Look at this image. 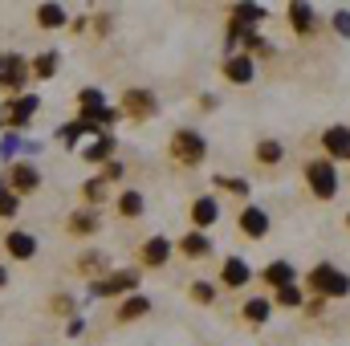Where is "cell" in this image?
I'll return each instance as SVG.
<instances>
[{
	"label": "cell",
	"mask_w": 350,
	"mask_h": 346,
	"mask_svg": "<svg viewBox=\"0 0 350 346\" xmlns=\"http://www.w3.org/2000/svg\"><path fill=\"white\" fill-rule=\"evenodd\" d=\"M347 228H350V212H347Z\"/></svg>",
	"instance_id": "46"
},
{
	"label": "cell",
	"mask_w": 350,
	"mask_h": 346,
	"mask_svg": "<svg viewBox=\"0 0 350 346\" xmlns=\"http://www.w3.org/2000/svg\"><path fill=\"white\" fill-rule=\"evenodd\" d=\"M151 314V297L147 293H131V297H122L118 302V322H139V318H147Z\"/></svg>",
	"instance_id": "25"
},
{
	"label": "cell",
	"mask_w": 350,
	"mask_h": 346,
	"mask_svg": "<svg viewBox=\"0 0 350 346\" xmlns=\"http://www.w3.org/2000/svg\"><path fill=\"white\" fill-rule=\"evenodd\" d=\"M110 29H114L110 12H98V16H94V37H110Z\"/></svg>",
	"instance_id": "39"
},
{
	"label": "cell",
	"mask_w": 350,
	"mask_h": 346,
	"mask_svg": "<svg viewBox=\"0 0 350 346\" xmlns=\"http://www.w3.org/2000/svg\"><path fill=\"white\" fill-rule=\"evenodd\" d=\"M212 183L220 187V191H228V196H241V200H249V191H253V183L245 179V175H212Z\"/></svg>",
	"instance_id": "32"
},
{
	"label": "cell",
	"mask_w": 350,
	"mask_h": 346,
	"mask_svg": "<svg viewBox=\"0 0 350 346\" xmlns=\"http://www.w3.org/2000/svg\"><path fill=\"white\" fill-rule=\"evenodd\" d=\"M301 289L306 293H314V297H350V273H342L338 265H330V261H322V265H314L310 273H306V281H301Z\"/></svg>",
	"instance_id": "1"
},
{
	"label": "cell",
	"mask_w": 350,
	"mask_h": 346,
	"mask_svg": "<svg viewBox=\"0 0 350 346\" xmlns=\"http://www.w3.org/2000/svg\"><path fill=\"white\" fill-rule=\"evenodd\" d=\"M21 151H25V139H21L16 131H4V135H0V163H16Z\"/></svg>",
	"instance_id": "34"
},
{
	"label": "cell",
	"mask_w": 350,
	"mask_h": 346,
	"mask_svg": "<svg viewBox=\"0 0 350 346\" xmlns=\"http://www.w3.org/2000/svg\"><path fill=\"white\" fill-rule=\"evenodd\" d=\"M114 212H118L122 220H139V216L147 212V196H143L139 187H126V191H118V200H114Z\"/></svg>",
	"instance_id": "22"
},
{
	"label": "cell",
	"mask_w": 350,
	"mask_h": 346,
	"mask_svg": "<svg viewBox=\"0 0 350 346\" xmlns=\"http://www.w3.org/2000/svg\"><path fill=\"white\" fill-rule=\"evenodd\" d=\"M237 228H241V237H249V241H265L269 228H273V216L265 212L261 204H245V208L237 212Z\"/></svg>",
	"instance_id": "9"
},
{
	"label": "cell",
	"mask_w": 350,
	"mask_h": 346,
	"mask_svg": "<svg viewBox=\"0 0 350 346\" xmlns=\"http://www.w3.org/2000/svg\"><path fill=\"white\" fill-rule=\"evenodd\" d=\"M200 106H204V110H216V106H220V98H216V94H200Z\"/></svg>",
	"instance_id": "43"
},
{
	"label": "cell",
	"mask_w": 350,
	"mask_h": 346,
	"mask_svg": "<svg viewBox=\"0 0 350 346\" xmlns=\"http://www.w3.org/2000/svg\"><path fill=\"white\" fill-rule=\"evenodd\" d=\"M118 110H122V118H135V122H151L155 114H159V98L151 94V90H139L131 86L122 94V102H118Z\"/></svg>",
	"instance_id": "6"
},
{
	"label": "cell",
	"mask_w": 350,
	"mask_h": 346,
	"mask_svg": "<svg viewBox=\"0 0 350 346\" xmlns=\"http://www.w3.org/2000/svg\"><path fill=\"white\" fill-rule=\"evenodd\" d=\"M82 200H86L90 208L106 204V200H110V183H102V175H90L86 183H82Z\"/></svg>",
	"instance_id": "33"
},
{
	"label": "cell",
	"mask_w": 350,
	"mask_h": 346,
	"mask_svg": "<svg viewBox=\"0 0 350 346\" xmlns=\"http://www.w3.org/2000/svg\"><path fill=\"white\" fill-rule=\"evenodd\" d=\"M175 249H179V257H187V261H204V257H212V249H216V245H212V237H208V232H196V228H191V232H183V237H179V245H175Z\"/></svg>",
	"instance_id": "21"
},
{
	"label": "cell",
	"mask_w": 350,
	"mask_h": 346,
	"mask_svg": "<svg viewBox=\"0 0 350 346\" xmlns=\"http://www.w3.org/2000/svg\"><path fill=\"white\" fill-rule=\"evenodd\" d=\"M16 212H21V196H16V191L0 179V220H12Z\"/></svg>",
	"instance_id": "36"
},
{
	"label": "cell",
	"mask_w": 350,
	"mask_h": 346,
	"mask_svg": "<svg viewBox=\"0 0 350 346\" xmlns=\"http://www.w3.org/2000/svg\"><path fill=\"white\" fill-rule=\"evenodd\" d=\"M114 151H118L114 135H110V131H98V135H90V143L82 147V159L94 163V168H106V163L114 159Z\"/></svg>",
	"instance_id": "14"
},
{
	"label": "cell",
	"mask_w": 350,
	"mask_h": 346,
	"mask_svg": "<svg viewBox=\"0 0 350 346\" xmlns=\"http://www.w3.org/2000/svg\"><path fill=\"white\" fill-rule=\"evenodd\" d=\"M70 29L74 33H86V16H70Z\"/></svg>",
	"instance_id": "44"
},
{
	"label": "cell",
	"mask_w": 350,
	"mask_h": 346,
	"mask_svg": "<svg viewBox=\"0 0 350 346\" xmlns=\"http://www.w3.org/2000/svg\"><path fill=\"white\" fill-rule=\"evenodd\" d=\"M66 232H70V237H98V232H102V212H98V208H78V212H70Z\"/></svg>",
	"instance_id": "17"
},
{
	"label": "cell",
	"mask_w": 350,
	"mask_h": 346,
	"mask_svg": "<svg viewBox=\"0 0 350 346\" xmlns=\"http://www.w3.org/2000/svg\"><path fill=\"white\" fill-rule=\"evenodd\" d=\"M74 269H78V277H86L90 285H94V281H102V277L110 273V261H106L102 249H86L82 257L74 261Z\"/></svg>",
	"instance_id": "20"
},
{
	"label": "cell",
	"mask_w": 350,
	"mask_h": 346,
	"mask_svg": "<svg viewBox=\"0 0 350 346\" xmlns=\"http://www.w3.org/2000/svg\"><path fill=\"white\" fill-rule=\"evenodd\" d=\"M0 179H4L16 196H33V191L41 187V172H37V163H33V159H16V163H8Z\"/></svg>",
	"instance_id": "8"
},
{
	"label": "cell",
	"mask_w": 350,
	"mask_h": 346,
	"mask_svg": "<svg viewBox=\"0 0 350 346\" xmlns=\"http://www.w3.org/2000/svg\"><path fill=\"white\" fill-rule=\"evenodd\" d=\"M86 135H98V127H94V122H86V118H74V122H66V127L57 131V139H62L66 147H78Z\"/></svg>",
	"instance_id": "31"
},
{
	"label": "cell",
	"mask_w": 350,
	"mask_h": 346,
	"mask_svg": "<svg viewBox=\"0 0 350 346\" xmlns=\"http://www.w3.org/2000/svg\"><path fill=\"white\" fill-rule=\"evenodd\" d=\"M187 293H191L196 306H212V302H216V285H212V281H191Z\"/></svg>",
	"instance_id": "37"
},
{
	"label": "cell",
	"mask_w": 350,
	"mask_h": 346,
	"mask_svg": "<svg viewBox=\"0 0 350 346\" xmlns=\"http://www.w3.org/2000/svg\"><path fill=\"white\" fill-rule=\"evenodd\" d=\"M167 147H172V159L179 168H200V163L208 159V139H204L196 127H175L172 139H167Z\"/></svg>",
	"instance_id": "2"
},
{
	"label": "cell",
	"mask_w": 350,
	"mask_h": 346,
	"mask_svg": "<svg viewBox=\"0 0 350 346\" xmlns=\"http://www.w3.org/2000/svg\"><path fill=\"white\" fill-rule=\"evenodd\" d=\"M118 179H122V163H118V159H110V163L102 168V183H118Z\"/></svg>",
	"instance_id": "40"
},
{
	"label": "cell",
	"mask_w": 350,
	"mask_h": 346,
	"mask_svg": "<svg viewBox=\"0 0 350 346\" xmlns=\"http://www.w3.org/2000/svg\"><path fill=\"white\" fill-rule=\"evenodd\" d=\"M330 29H334L338 37H350V8H334V16H330Z\"/></svg>",
	"instance_id": "38"
},
{
	"label": "cell",
	"mask_w": 350,
	"mask_h": 346,
	"mask_svg": "<svg viewBox=\"0 0 350 346\" xmlns=\"http://www.w3.org/2000/svg\"><path fill=\"white\" fill-rule=\"evenodd\" d=\"M261 281L269 289H285V285H293L297 281V269L289 265V261H269L261 269Z\"/></svg>",
	"instance_id": "23"
},
{
	"label": "cell",
	"mask_w": 350,
	"mask_h": 346,
	"mask_svg": "<svg viewBox=\"0 0 350 346\" xmlns=\"http://www.w3.org/2000/svg\"><path fill=\"white\" fill-rule=\"evenodd\" d=\"M29 70H33L37 82H49V78L62 70V53H57V49H45V53H37V57L29 62Z\"/></svg>",
	"instance_id": "26"
},
{
	"label": "cell",
	"mask_w": 350,
	"mask_h": 346,
	"mask_svg": "<svg viewBox=\"0 0 350 346\" xmlns=\"http://www.w3.org/2000/svg\"><path fill=\"white\" fill-rule=\"evenodd\" d=\"M187 220H191L196 232H208V228L220 220V200H216V196H196L191 208H187Z\"/></svg>",
	"instance_id": "11"
},
{
	"label": "cell",
	"mask_w": 350,
	"mask_h": 346,
	"mask_svg": "<svg viewBox=\"0 0 350 346\" xmlns=\"http://www.w3.org/2000/svg\"><path fill=\"white\" fill-rule=\"evenodd\" d=\"M37 25L41 29H66L70 25V12H66V4H37Z\"/></svg>",
	"instance_id": "28"
},
{
	"label": "cell",
	"mask_w": 350,
	"mask_h": 346,
	"mask_svg": "<svg viewBox=\"0 0 350 346\" xmlns=\"http://www.w3.org/2000/svg\"><path fill=\"white\" fill-rule=\"evenodd\" d=\"M49 314H57V318H78V297L53 293V297H49Z\"/></svg>",
	"instance_id": "35"
},
{
	"label": "cell",
	"mask_w": 350,
	"mask_h": 346,
	"mask_svg": "<svg viewBox=\"0 0 350 346\" xmlns=\"http://www.w3.org/2000/svg\"><path fill=\"white\" fill-rule=\"evenodd\" d=\"M253 159H257L261 168H277V163L285 159V147H281V139H261V143L253 147Z\"/></svg>",
	"instance_id": "30"
},
{
	"label": "cell",
	"mask_w": 350,
	"mask_h": 346,
	"mask_svg": "<svg viewBox=\"0 0 350 346\" xmlns=\"http://www.w3.org/2000/svg\"><path fill=\"white\" fill-rule=\"evenodd\" d=\"M0 122H4V110H0Z\"/></svg>",
	"instance_id": "47"
},
{
	"label": "cell",
	"mask_w": 350,
	"mask_h": 346,
	"mask_svg": "<svg viewBox=\"0 0 350 346\" xmlns=\"http://www.w3.org/2000/svg\"><path fill=\"white\" fill-rule=\"evenodd\" d=\"M66 334H70V338H82V334H86V318H82V314L70 318V322H66Z\"/></svg>",
	"instance_id": "42"
},
{
	"label": "cell",
	"mask_w": 350,
	"mask_h": 346,
	"mask_svg": "<svg viewBox=\"0 0 350 346\" xmlns=\"http://www.w3.org/2000/svg\"><path fill=\"white\" fill-rule=\"evenodd\" d=\"M94 297H131L139 293V269H110L102 281L90 285Z\"/></svg>",
	"instance_id": "5"
},
{
	"label": "cell",
	"mask_w": 350,
	"mask_h": 346,
	"mask_svg": "<svg viewBox=\"0 0 350 346\" xmlns=\"http://www.w3.org/2000/svg\"><path fill=\"white\" fill-rule=\"evenodd\" d=\"M285 16H289V29H293L297 37H314V29H318V12H314V4L293 0V4L285 8Z\"/></svg>",
	"instance_id": "19"
},
{
	"label": "cell",
	"mask_w": 350,
	"mask_h": 346,
	"mask_svg": "<svg viewBox=\"0 0 350 346\" xmlns=\"http://www.w3.org/2000/svg\"><path fill=\"white\" fill-rule=\"evenodd\" d=\"M322 151H326V159L338 168L342 159H350V127L347 122H338V127H326L322 131Z\"/></svg>",
	"instance_id": "10"
},
{
	"label": "cell",
	"mask_w": 350,
	"mask_h": 346,
	"mask_svg": "<svg viewBox=\"0 0 350 346\" xmlns=\"http://www.w3.org/2000/svg\"><path fill=\"white\" fill-rule=\"evenodd\" d=\"M110 102H106V94L98 86H82L78 90V118H86V122H94L98 118V110H106Z\"/></svg>",
	"instance_id": "24"
},
{
	"label": "cell",
	"mask_w": 350,
	"mask_h": 346,
	"mask_svg": "<svg viewBox=\"0 0 350 346\" xmlns=\"http://www.w3.org/2000/svg\"><path fill=\"white\" fill-rule=\"evenodd\" d=\"M265 16H269L265 4H237V8L228 12V41H232L237 33H245V29H261Z\"/></svg>",
	"instance_id": "12"
},
{
	"label": "cell",
	"mask_w": 350,
	"mask_h": 346,
	"mask_svg": "<svg viewBox=\"0 0 350 346\" xmlns=\"http://www.w3.org/2000/svg\"><path fill=\"white\" fill-rule=\"evenodd\" d=\"M273 310H301L306 306V289H301V281H293V285H285V289H273Z\"/></svg>",
	"instance_id": "27"
},
{
	"label": "cell",
	"mask_w": 350,
	"mask_h": 346,
	"mask_svg": "<svg viewBox=\"0 0 350 346\" xmlns=\"http://www.w3.org/2000/svg\"><path fill=\"white\" fill-rule=\"evenodd\" d=\"M220 70H224V78H228L232 86H249V82L257 78V62H253L249 53H237V49L224 57V66H220Z\"/></svg>",
	"instance_id": "15"
},
{
	"label": "cell",
	"mask_w": 350,
	"mask_h": 346,
	"mask_svg": "<svg viewBox=\"0 0 350 346\" xmlns=\"http://www.w3.org/2000/svg\"><path fill=\"white\" fill-rule=\"evenodd\" d=\"M29 78H33V70H29V62L21 53H0V94L21 98L25 86H29Z\"/></svg>",
	"instance_id": "4"
},
{
	"label": "cell",
	"mask_w": 350,
	"mask_h": 346,
	"mask_svg": "<svg viewBox=\"0 0 350 346\" xmlns=\"http://www.w3.org/2000/svg\"><path fill=\"white\" fill-rule=\"evenodd\" d=\"M8 285V269H4V261H0V289Z\"/></svg>",
	"instance_id": "45"
},
{
	"label": "cell",
	"mask_w": 350,
	"mask_h": 346,
	"mask_svg": "<svg viewBox=\"0 0 350 346\" xmlns=\"http://www.w3.org/2000/svg\"><path fill=\"white\" fill-rule=\"evenodd\" d=\"M241 318H245L249 326H265V322L273 318V302H269V297H249V302L241 306Z\"/></svg>",
	"instance_id": "29"
},
{
	"label": "cell",
	"mask_w": 350,
	"mask_h": 346,
	"mask_svg": "<svg viewBox=\"0 0 350 346\" xmlns=\"http://www.w3.org/2000/svg\"><path fill=\"white\" fill-rule=\"evenodd\" d=\"M301 310H306V318H322V314H326V297H310Z\"/></svg>",
	"instance_id": "41"
},
{
	"label": "cell",
	"mask_w": 350,
	"mask_h": 346,
	"mask_svg": "<svg viewBox=\"0 0 350 346\" xmlns=\"http://www.w3.org/2000/svg\"><path fill=\"white\" fill-rule=\"evenodd\" d=\"M0 110H4V127L21 135V131H25V127L37 118V110H41V98H37V94H21V98H8Z\"/></svg>",
	"instance_id": "7"
},
{
	"label": "cell",
	"mask_w": 350,
	"mask_h": 346,
	"mask_svg": "<svg viewBox=\"0 0 350 346\" xmlns=\"http://www.w3.org/2000/svg\"><path fill=\"white\" fill-rule=\"evenodd\" d=\"M4 253L12 261H33L37 257V237L25 232V228H8L4 232Z\"/></svg>",
	"instance_id": "16"
},
{
	"label": "cell",
	"mask_w": 350,
	"mask_h": 346,
	"mask_svg": "<svg viewBox=\"0 0 350 346\" xmlns=\"http://www.w3.org/2000/svg\"><path fill=\"white\" fill-rule=\"evenodd\" d=\"M301 175H306V187H310L314 200H334V196H338V168H334L326 155H322V159H306Z\"/></svg>",
	"instance_id": "3"
},
{
	"label": "cell",
	"mask_w": 350,
	"mask_h": 346,
	"mask_svg": "<svg viewBox=\"0 0 350 346\" xmlns=\"http://www.w3.org/2000/svg\"><path fill=\"white\" fill-rule=\"evenodd\" d=\"M249 281H253L249 261L245 257H224V265H220V285H224V289H245Z\"/></svg>",
	"instance_id": "18"
},
{
	"label": "cell",
	"mask_w": 350,
	"mask_h": 346,
	"mask_svg": "<svg viewBox=\"0 0 350 346\" xmlns=\"http://www.w3.org/2000/svg\"><path fill=\"white\" fill-rule=\"evenodd\" d=\"M175 245L167 241V237H147L143 245H139V265L143 269H163L167 261H172Z\"/></svg>",
	"instance_id": "13"
}]
</instances>
